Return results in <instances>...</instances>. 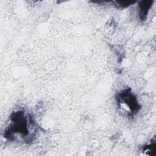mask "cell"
I'll return each instance as SVG.
<instances>
[{
    "instance_id": "cell-1",
    "label": "cell",
    "mask_w": 156,
    "mask_h": 156,
    "mask_svg": "<svg viewBox=\"0 0 156 156\" xmlns=\"http://www.w3.org/2000/svg\"><path fill=\"white\" fill-rule=\"evenodd\" d=\"M152 2L151 1H144L140 7V16L141 20H144L147 14V12L151 7Z\"/></svg>"
}]
</instances>
